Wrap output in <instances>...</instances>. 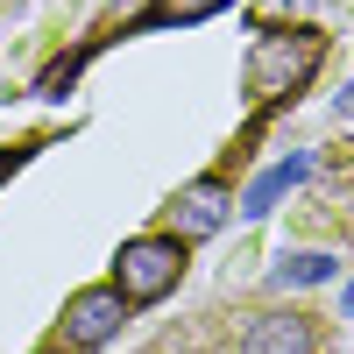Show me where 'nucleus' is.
Here are the masks:
<instances>
[{
	"label": "nucleus",
	"mask_w": 354,
	"mask_h": 354,
	"mask_svg": "<svg viewBox=\"0 0 354 354\" xmlns=\"http://www.w3.org/2000/svg\"><path fill=\"white\" fill-rule=\"evenodd\" d=\"M185 277V234H142L113 255V290H121L128 305H156L177 290Z\"/></svg>",
	"instance_id": "obj_1"
},
{
	"label": "nucleus",
	"mask_w": 354,
	"mask_h": 354,
	"mask_svg": "<svg viewBox=\"0 0 354 354\" xmlns=\"http://www.w3.org/2000/svg\"><path fill=\"white\" fill-rule=\"evenodd\" d=\"M319 64V36L312 28H283V36H262L248 50V93L255 100H283L290 85H305Z\"/></svg>",
	"instance_id": "obj_2"
},
{
	"label": "nucleus",
	"mask_w": 354,
	"mask_h": 354,
	"mask_svg": "<svg viewBox=\"0 0 354 354\" xmlns=\"http://www.w3.org/2000/svg\"><path fill=\"white\" fill-rule=\"evenodd\" d=\"M121 319H128V298H121L113 283L78 290V298L64 305V347H71V354H93V347H106L113 333H121Z\"/></svg>",
	"instance_id": "obj_3"
},
{
	"label": "nucleus",
	"mask_w": 354,
	"mask_h": 354,
	"mask_svg": "<svg viewBox=\"0 0 354 354\" xmlns=\"http://www.w3.org/2000/svg\"><path fill=\"white\" fill-rule=\"evenodd\" d=\"M241 354H319V333L305 312H255L241 333Z\"/></svg>",
	"instance_id": "obj_4"
},
{
	"label": "nucleus",
	"mask_w": 354,
	"mask_h": 354,
	"mask_svg": "<svg viewBox=\"0 0 354 354\" xmlns=\"http://www.w3.org/2000/svg\"><path fill=\"white\" fill-rule=\"evenodd\" d=\"M227 213H234V192L220 185V177H198V185L177 198V234H213Z\"/></svg>",
	"instance_id": "obj_5"
},
{
	"label": "nucleus",
	"mask_w": 354,
	"mask_h": 354,
	"mask_svg": "<svg viewBox=\"0 0 354 354\" xmlns=\"http://www.w3.org/2000/svg\"><path fill=\"white\" fill-rule=\"evenodd\" d=\"M227 0H156L149 21H205V15H220Z\"/></svg>",
	"instance_id": "obj_6"
},
{
	"label": "nucleus",
	"mask_w": 354,
	"mask_h": 354,
	"mask_svg": "<svg viewBox=\"0 0 354 354\" xmlns=\"http://www.w3.org/2000/svg\"><path fill=\"white\" fill-rule=\"evenodd\" d=\"M326 270H333L326 255H298V262H283V283H290V277H298V283H319Z\"/></svg>",
	"instance_id": "obj_7"
},
{
	"label": "nucleus",
	"mask_w": 354,
	"mask_h": 354,
	"mask_svg": "<svg viewBox=\"0 0 354 354\" xmlns=\"http://www.w3.org/2000/svg\"><path fill=\"white\" fill-rule=\"evenodd\" d=\"M347 312H354V290H347Z\"/></svg>",
	"instance_id": "obj_8"
}]
</instances>
